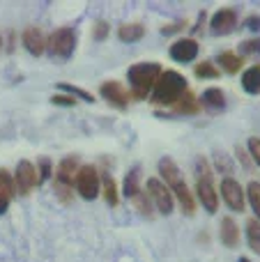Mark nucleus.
Here are the masks:
<instances>
[{"instance_id":"obj_1","label":"nucleus","mask_w":260,"mask_h":262,"mask_svg":"<svg viewBox=\"0 0 260 262\" xmlns=\"http://www.w3.org/2000/svg\"><path fill=\"white\" fill-rule=\"evenodd\" d=\"M159 175L164 177V184L170 189V193L180 200L182 212L187 214V216H191V214L196 212V200H193V193L189 191V186H187V182H184L182 172H180L178 163H175L170 157H161L159 159Z\"/></svg>"},{"instance_id":"obj_2","label":"nucleus","mask_w":260,"mask_h":262,"mask_svg":"<svg viewBox=\"0 0 260 262\" xmlns=\"http://www.w3.org/2000/svg\"><path fill=\"white\" fill-rule=\"evenodd\" d=\"M184 92H187V78L180 72L166 69L152 88V101L159 106H175Z\"/></svg>"},{"instance_id":"obj_3","label":"nucleus","mask_w":260,"mask_h":262,"mask_svg":"<svg viewBox=\"0 0 260 262\" xmlns=\"http://www.w3.org/2000/svg\"><path fill=\"white\" fill-rule=\"evenodd\" d=\"M161 72H164V69L157 62H138V64H134V67H129L127 78H129V85H132V97L145 99L152 92V88H155L157 78L161 76Z\"/></svg>"},{"instance_id":"obj_4","label":"nucleus","mask_w":260,"mask_h":262,"mask_svg":"<svg viewBox=\"0 0 260 262\" xmlns=\"http://www.w3.org/2000/svg\"><path fill=\"white\" fill-rule=\"evenodd\" d=\"M196 168H198L196 195H198V200H201L203 209L210 212V214H214L216 207H219V193H216L214 182H212V170H210V166H207L205 159H198Z\"/></svg>"},{"instance_id":"obj_5","label":"nucleus","mask_w":260,"mask_h":262,"mask_svg":"<svg viewBox=\"0 0 260 262\" xmlns=\"http://www.w3.org/2000/svg\"><path fill=\"white\" fill-rule=\"evenodd\" d=\"M76 49V32L74 28H58L46 37V51L55 60H69Z\"/></svg>"},{"instance_id":"obj_6","label":"nucleus","mask_w":260,"mask_h":262,"mask_svg":"<svg viewBox=\"0 0 260 262\" xmlns=\"http://www.w3.org/2000/svg\"><path fill=\"white\" fill-rule=\"evenodd\" d=\"M74 184H76V191H78V195H81V198L95 200L97 195H99V191H101L99 170H97L95 166H81V168H78V172H76Z\"/></svg>"},{"instance_id":"obj_7","label":"nucleus","mask_w":260,"mask_h":262,"mask_svg":"<svg viewBox=\"0 0 260 262\" xmlns=\"http://www.w3.org/2000/svg\"><path fill=\"white\" fill-rule=\"evenodd\" d=\"M145 193H147V198L155 203L157 212L166 214V216L173 212V205H175L173 193H170V189L161 180H157V177H150V180H147V186H145Z\"/></svg>"},{"instance_id":"obj_8","label":"nucleus","mask_w":260,"mask_h":262,"mask_svg":"<svg viewBox=\"0 0 260 262\" xmlns=\"http://www.w3.org/2000/svg\"><path fill=\"white\" fill-rule=\"evenodd\" d=\"M14 184H16V193L28 195L37 184H39V180H37V168L32 166L30 161H26V159L18 161L16 175H14Z\"/></svg>"},{"instance_id":"obj_9","label":"nucleus","mask_w":260,"mask_h":262,"mask_svg":"<svg viewBox=\"0 0 260 262\" xmlns=\"http://www.w3.org/2000/svg\"><path fill=\"white\" fill-rule=\"evenodd\" d=\"M221 198H224V203L228 205L233 212H244V189L240 186L237 180L226 177V180L221 182Z\"/></svg>"},{"instance_id":"obj_10","label":"nucleus","mask_w":260,"mask_h":262,"mask_svg":"<svg viewBox=\"0 0 260 262\" xmlns=\"http://www.w3.org/2000/svg\"><path fill=\"white\" fill-rule=\"evenodd\" d=\"M99 92H101V97H104L106 101H111V104L118 106V108H127L129 99H132V92H129L127 88H124L122 83H118V81L101 83Z\"/></svg>"},{"instance_id":"obj_11","label":"nucleus","mask_w":260,"mask_h":262,"mask_svg":"<svg viewBox=\"0 0 260 262\" xmlns=\"http://www.w3.org/2000/svg\"><path fill=\"white\" fill-rule=\"evenodd\" d=\"M170 58L175 60V62H193V60L198 58V41L191 39V37H182V39H178L175 44H170Z\"/></svg>"},{"instance_id":"obj_12","label":"nucleus","mask_w":260,"mask_h":262,"mask_svg":"<svg viewBox=\"0 0 260 262\" xmlns=\"http://www.w3.org/2000/svg\"><path fill=\"white\" fill-rule=\"evenodd\" d=\"M237 28V12L235 9H219L210 21V30L214 35H230Z\"/></svg>"},{"instance_id":"obj_13","label":"nucleus","mask_w":260,"mask_h":262,"mask_svg":"<svg viewBox=\"0 0 260 262\" xmlns=\"http://www.w3.org/2000/svg\"><path fill=\"white\" fill-rule=\"evenodd\" d=\"M21 41H23V49H26L30 55H35V58L46 51V37H44V32H41L39 28H35V26L23 30Z\"/></svg>"},{"instance_id":"obj_14","label":"nucleus","mask_w":260,"mask_h":262,"mask_svg":"<svg viewBox=\"0 0 260 262\" xmlns=\"http://www.w3.org/2000/svg\"><path fill=\"white\" fill-rule=\"evenodd\" d=\"M78 159L76 157H64L62 161L58 163L55 168V184H62V186H74V180H76V172H78Z\"/></svg>"},{"instance_id":"obj_15","label":"nucleus","mask_w":260,"mask_h":262,"mask_svg":"<svg viewBox=\"0 0 260 262\" xmlns=\"http://www.w3.org/2000/svg\"><path fill=\"white\" fill-rule=\"evenodd\" d=\"M198 101H201V108H205L207 113H212V115L221 113V111L226 108V95L219 88H207Z\"/></svg>"},{"instance_id":"obj_16","label":"nucleus","mask_w":260,"mask_h":262,"mask_svg":"<svg viewBox=\"0 0 260 262\" xmlns=\"http://www.w3.org/2000/svg\"><path fill=\"white\" fill-rule=\"evenodd\" d=\"M219 237H221V242H224V246H228V249H235V246L240 244V226L230 216L221 219Z\"/></svg>"},{"instance_id":"obj_17","label":"nucleus","mask_w":260,"mask_h":262,"mask_svg":"<svg viewBox=\"0 0 260 262\" xmlns=\"http://www.w3.org/2000/svg\"><path fill=\"white\" fill-rule=\"evenodd\" d=\"M14 195H16V184H14L7 170H0V214L7 212Z\"/></svg>"},{"instance_id":"obj_18","label":"nucleus","mask_w":260,"mask_h":262,"mask_svg":"<svg viewBox=\"0 0 260 262\" xmlns=\"http://www.w3.org/2000/svg\"><path fill=\"white\" fill-rule=\"evenodd\" d=\"M242 88L247 95H260V64H251L242 72Z\"/></svg>"},{"instance_id":"obj_19","label":"nucleus","mask_w":260,"mask_h":262,"mask_svg":"<svg viewBox=\"0 0 260 262\" xmlns=\"http://www.w3.org/2000/svg\"><path fill=\"white\" fill-rule=\"evenodd\" d=\"M143 35H145V28L141 23H124V26L118 28V37L124 44H134V41L143 39Z\"/></svg>"},{"instance_id":"obj_20","label":"nucleus","mask_w":260,"mask_h":262,"mask_svg":"<svg viewBox=\"0 0 260 262\" xmlns=\"http://www.w3.org/2000/svg\"><path fill=\"white\" fill-rule=\"evenodd\" d=\"M198 111H201V101L189 90L184 92V95L180 97V101L175 104V113H180V115H193V113H198Z\"/></svg>"},{"instance_id":"obj_21","label":"nucleus","mask_w":260,"mask_h":262,"mask_svg":"<svg viewBox=\"0 0 260 262\" xmlns=\"http://www.w3.org/2000/svg\"><path fill=\"white\" fill-rule=\"evenodd\" d=\"M138 180H141V168H132V170L127 172V177H124V186H122V193L127 195L129 200L134 198V195H138L141 193V184H138Z\"/></svg>"},{"instance_id":"obj_22","label":"nucleus","mask_w":260,"mask_h":262,"mask_svg":"<svg viewBox=\"0 0 260 262\" xmlns=\"http://www.w3.org/2000/svg\"><path fill=\"white\" fill-rule=\"evenodd\" d=\"M219 62L226 74H237L242 69L244 60H242V55L233 53V51H224V53H219Z\"/></svg>"},{"instance_id":"obj_23","label":"nucleus","mask_w":260,"mask_h":262,"mask_svg":"<svg viewBox=\"0 0 260 262\" xmlns=\"http://www.w3.org/2000/svg\"><path fill=\"white\" fill-rule=\"evenodd\" d=\"M101 191H104L106 203H109L111 207H115L120 200V193H118V184H115V180L109 172H104V177H101Z\"/></svg>"},{"instance_id":"obj_24","label":"nucleus","mask_w":260,"mask_h":262,"mask_svg":"<svg viewBox=\"0 0 260 262\" xmlns=\"http://www.w3.org/2000/svg\"><path fill=\"white\" fill-rule=\"evenodd\" d=\"M247 239H249L251 251L260 253V221L258 219H249L247 221Z\"/></svg>"},{"instance_id":"obj_25","label":"nucleus","mask_w":260,"mask_h":262,"mask_svg":"<svg viewBox=\"0 0 260 262\" xmlns=\"http://www.w3.org/2000/svg\"><path fill=\"white\" fill-rule=\"evenodd\" d=\"M247 198H249V205H251V209L256 212V219L260 221V182H251V184L247 186Z\"/></svg>"},{"instance_id":"obj_26","label":"nucleus","mask_w":260,"mask_h":262,"mask_svg":"<svg viewBox=\"0 0 260 262\" xmlns=\"http://www.w3.org/2000/svg\"><path fill=\"white\" fill-rule=\"evenodd\" d=\"M240 55H249V58H260V37L247 39L240 44Z\"/></svg>"},{"instance_id":"obj_27","label":"nucleus","mask_w":260,"mask_h":262,"mask_svg":"<svg viewBox=\"0 0 260 262\" xmlns=\"http://www.w3.org/2000/svg\"><path fill=\"white\" fill-rule=\"evenodd\" d=\"M132 203L136 205V209L143 214V216H147V219L152 216V203H150V198H147V193H145V191H141V193H138V195H134V198H132Z\"/></svg>"},{"instance_id":"obj_28","label":"nucleus","mask_w":260,"mask_h":262,"mask_svg":"<svg viewBox=\"0 0 260 262\" xmlns=\"http://www.w3.org/2000/svg\"><path fill=\"white\" fill-rule=\"evenodd\" d=\"M60 90H64L69 97H78V99H83V101H88V104H92L95 101V97L90 95V92H85V90H81V88H76V85H69V83H60Z\"/></svg>"},{"instance_id":"obj_29","label":"nucleus","mask_w":260,"mask_h":262,"mask_svg":"<svg viewBox=\"0 0 260 262\" xmlns=\"http://www.w3.org/2000/svg\"><path fill=\"white\" fill-rule=\"evenodd\" d=\"M193 74H196L198 78H219L221 72L214 67V62H201V64H196Z\"/></svg>"},{"instance_id":"obj_30","label":"nucleus","mask_w":260,"mask_h":262,"mask_svg":"<svg viewBox=\"0 0 260 262\" xmlns=\"http://www.w3.org/2000/svg\"><path fill=\"white\" fill-rule=\"evenodd\" d=\"M214 166H216V170L226 172V175H230V172H233V161H230L228 154H224V152H216V157H214Z\"/></svg>"},{"instance_id":"obj_31","label":"nucleus","mask_w":260,"mask_h":262,"mask_svg":"<svg viewBox=\"0 0 260 262\" xmlns=\"http://www.w3.org/2000/svg\"><path fill=\"white\" fill-rule=\"evenodd\" d=\"M37 172H39V175H37L39 184H41V182L49 180L51 172H53V170H51V161H49V159H41V161H39V170H37Z\"/></svg>"},{"instance_id":"obj_32","label":"nucleus","mask_w":260,"mask_h":262,"mask_svg":"<svg viewBox=\"0 0 260 262\" xmlns=\"http://www.w3.org/2000/svg\"><path fill=\"white\" fill-rule=\"evenodd\" d=\"M247 147H249V154H251V159L260 166V138H249Z\"/></svg>"},{"instance_id":"obj_33","label":"nucleus","mask_w":260,"mask_h":262,"mask_svg":"<svg viewBox=\"0 0 260 262\" xmlns=\"http://www.w3.org/2000/svg\"><path fill=\"white\" fill-rule=\"evenodd\" d=\"M106 35H109V23H106V21H99V23L95 26V32H92V39L104 41V39H106Z\"/></svg>"},{"instance_id":"obj_34","label":"nucleus","mask_w":260,"mask_h":262,"mask_svg":"<svg viewBox=\"0 0 260 262\" xmlns=\"http://www.w3.org/2000/svg\"><path fill=\"white\" fill-rule=\"evenodd\" d=\"M51 101H53L55 106H74V104H76V99H74V97H69V95H53V97H51Z\"/></svg>"},{"instance_id":"obj_35","label":"nucleus","mask_w":260,"mask_h":262,"mask_svg":"<svg viewBox=\"0 0 260 262\" xmlns=\"http://www.w3.org/2000/svg\"><path fill=\"white\" fill-rule=\"evenodd\" d=\"M244 28H249V30L258 32V30H260V16H258V14H253V16H249L247 21H244Z\"/></svg>"},{"instance_id":"obj_36","label":"nucleus","mask_w":260,"mask_h":262,"mask_svg":"<svg viewBox=\"0 0 260 262\" xmlns=\"http://www.w3.org/2000/svg\"><path fill=\"white\" fill-rule=\"evenodd\" d=\"M182 28H184V23H173V26H168V28H161V32H164V35H168V32L182 30Z\"/></svg>"},{"instance_id":"obj_37","label":"nucleus","mask_w":260,"mask_h":262,"mask_svg":"<svg viewBox=\"0 0 260 262\" xmlns=\"http://www.w3.org/2000/svg\"><path fill=\"white\" fill-rule=\"evenodd\" d=\"M240 262H251V260H249V258H240Z\"/></svg>"},{"instance_id":"obj_38","label":"nucleus","mask_w":260,"mask_h":262,"mask_svg":"<svg viewBox=\"0 0 260 262\" xmlns=\"http://www.w3.org/2000/svg\"><path fill=\"white\" fill-rule=\"evenodd\" d=\"M0 49H3V37H0Z\"/></svg>"}]
</instances>
